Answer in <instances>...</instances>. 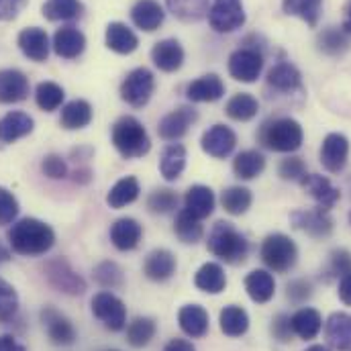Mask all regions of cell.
I'll return each mask as SVG.
<instances>
[{"label":"cell","mask_w":351,"mask_h":351,"mask_svg":"<svg viewBox=\"0 0 351 351\" xmlns=\"http://www.w3.org/2000/svg\"><path fill=\"white\" fill-rule=\"evenodd\" d=\"M8 243L19 256H43L56 243L53 229L39 219H21L8 231Z\"/></svg>","instance_id":"cell-1"},{"label":"cell","mask_w":351,"mask_h":351,"mask_svg":"<svg viewBox=\"0 0 351 351\" xmlns=\"http://www.w3.org/2000/svg\"><path fill=\"white\" fill-rule=\"evenodd\" d=\"M112 145L125 160H137L149 154L152 141L141 121L135 117H121L112 125Z\"/></svg>","instance_id":"cell-2"},{"label":"cell","mask_w":351,"mask_h":351,"mask_svg":"<svg viewBox=\"0 0 351 351\" xmlns=\"http://www.w3.org/2000/svg\"><path fill=\"white\" fill-rule=\"evenodd\" d=\"M208 252L227 263H243L250 254L247 239L227 221H219L208 233Z\"/></svg>","instance_id":"cell-3"},{"label":"cell","mask_w":351,"mask_h":351,"mask_svg":"<svg viewBox=\"0 0 351 351\" xmlns=\"http://www.w3.org/2000/svg\"><path fill=\"white\" fill-rule=\"evenodd\" d=\"M260 141L271 152L292 154V152L300 149V145L304 141V131L298 121H294L290 117H282V119L263 123L262 131H260Z\"/></svg>","instance_id":"cell-4"},{"label":"cell","mask_w":351,"mask_h":351,"mask_svg":"<svg viewBox=\"0 0 351 351\" xmlns=\"http://www.w3.org/2000/svg\"><path fill=\"white\" fill-rule=\"evenodd\" d=\"M262 260L263 263L278 274H284L292 269L298 260V247L296 243L284 235V233H271L263 239L262 243Z\"/></svg>","instance_id":"cell-5"},{"label":"cell","mask_w":351,"mask_h":351,"mask_svg":"<svg viewBox=\"0 0 351 351\" xmlns=\"http://www.w3.org/2000/svg\"><path fill=\"white\" fill-rule=\"evenodd\" d=\"M206 16L208 25L221 35L233 33L245 25V8L241 0H213Z\"/></svg>","instance_id":"cell-6"},{"label":"cell","mask_w":351,"mask_h":351,"mask_svg":"<svg viewBox=\"0 0 351 351\" xmlns=\"http://www.w3.org/2000/svg\"><path fill=\"white\" fill-rule=\"evenodd\" d=\"M263 70V53L258 47L243 45L229 56V74L233 80L252 84L260 78Z\"/></svg>","instance_id":"cell-7"},{"label":"cell","mask_w":351,"mask_h":351,"mask_svg":"<svg viewBox=\"0 0 351 351\" xmlns=\"http://www.w3.org/2000/svg\"><path fill=\"white\" fill-rule=\"evenodd\" d=\"M156 90V78L147 68H135L133 72L127 74V78L121 84V98L133 106V108H143L152 94Z\"/></svg>","instance_id":"cell-8"},{"label":"cell","mask_w":351,"mask_h":351,"mask_svg":"<svg viewBox=\"0 0 351 351\" xmlns=\"http://www.w3.org/2000/svg\"><path fill=\"white\" fill-rule=\"evenodd\" d=\"M92 315L110 331H123L127 327V306L112 292H98L92 298Z\"/></svg>","instance_id":"cell-9"},{"label":"cell","mask_w":351,"mask_h":351,"mask_svg":"<svg viewBox=\"0 0 351 351\" xmlns=\"http://www.w3.org/2000/svg\"><path fill=\"white\" fill-rule=\"evenodd\" d=\"M45 276H47V282L60 292H66L70 296H78V294L86 292L84 278L78 271H74V267L64 258H58V260H51L47 263L45 265Z\"/></svg>","instance_id":"cell-10"},{"label":"cell","mask_w":351,"mask_h":351,"mask_svg":"<svg viewBox=\"0 0 351 351\" xmlns=\"http://www.w3.org/2000/svg\"><path fill=\"white\" fill-rule=\"evenodd\" d=\"M200 145H202V152L208 154L210 158L225 160V158H229L235 152L237 135H235V131L231 127L219 123V125H213L210 129H206L202 133Z\"/></svg>","instance_id":"cell-11"},{"label":"cell","mask_w":351,"mask_h":351,"mask_svg":"<svg viewBox=\"0 0 351 351\" xmlns=\"http://www.w3.org/2000/svg\"><path fill=\"white\" fill-rule=\"evenodd\" d=\"M350 160V139L341 133H329L321 145V164L327 172L339 174Z\"/></svg>","instance_id":"cell-12"},{"label":"cell","mask_w":351,"mask_h":351,"mask_svg":"<svg viewBox=\"0 0 351 351\" xmlns=\"http://www.w3.org/2000/svg\"><path fill=\"white\" fill-rule=\"evenodd\" d=\"M290 223L294 229L304 231L313 239H327L333 233V221L329 213L315 208V210H294L290 215Z\"/></svg>","instance_id":"cell-13"},{"label":"cell","mask_w":351,"mask_h":351,"mask_svg":"<svg viewBox=\"0 0 351 351\" xmlns=\"http://www.w3.org/2000/svg\"><path fill=\"white\" fill-rule=\"evenodd\" d=\"M198 121V112L194 106H178L172 112H168L160 125H158V135L164 141H178L182 139L188 129Z\"/></svg>","instance_id":"cell-14"},{"label":"cell","mask_w":351,"mask_h":351,"mask_svg":"<svg viewBox=\"0 0 351 351\" xmlns=\"http://www.w3.org/2000/svg\"><path fill=\"white\" fill-rule=\"evenodd\" d=\"M41 323L47 331V337L53 346L60 348H68L76 341V329L70 323L68 317H64L60 311H56L53 306H45L41 311Z\"/></svg>","instance_id":"cell-15"},{"label":"cell","mask_w":351,"mask_h":351,"mask_svg":"<svg viewBox=\"0 0 351 351\" xmlns=\"http://www.w3.org/2000/svg\"><path fill=\"white\" fill-rule=\"evenodd\" d=\"M300 186L317 200V208H321L325 213H329L335 206V202L341 198L339 188H335L331 184V180H327L325 176L306 174L300 180Z\"/></svg>","instance_id":"cell-16"},{"label":"cell","mask_w":351,"mask_h":351,"mask_svg":"<svg viewBox=\"0 0 351 351\" xmlns=\"http://www.w3.org/2000/svg\"><path fill=\"white\" fill-rule=\"evenodd\" d=\"M19 47L31 62H45L49 58V37L41 27H27L19 33Z\"/></svg>","instance_id":"cell-17"},{"label":"cell","mask_w":351,"mask_h":351,"mask_svg":"<svg viewBox=\"0 0 351 351\" xmlns=\"http://www.w3.org/2000/svg\"><path fill=\"white\" fill-rule=\"evenodd\" d=\"M53 51L64 60H76L86 49V37L80 29L68 25L56 31L53 35Z\"/></svg>","instance_id":"cell-18"},{"label":"cell","mask_w":351,"mask_h":351,"mask_svg":"<svg viewBox=\"0 0 351 351\" xmlns=\"http://www.w3.org/2000/svg\"><path fill=\"white\" fill-rule=\"evenodd\" d=\"M166 12L158 0H137L131 8V21L137 29L154 33L164 25Z\"/></svg>","instance_id":"cell-19"},{"label":"cell","mask_w":351,"mask_h":351,"mask_svg":"<svg viewBox=\"0 0 351 351\" xmlns=\"http://www.w3.org/2000/svg\"><path fill=\"white\" fill-rule=\"evenodd\" d=\"M143 237V227L131 217L117 219L110 227V241L119 252H131L139 245Z\"/></svg>","instance_id":"cell-20"},{"label":"cell","mask_w":351,"mask_h":351,"mask_svg":"<svg viewBox=\"0 0 351 351\" xmlns=\"http://www.w3.org/2000/svg\"><path fill=\"white\" fill-rule=\"evenodd\" d=\"M29 78L21 70H0V104H14L29 96Z\"/></svg>","instance_id":"cell-21"},{"label":"cell","mask_w":351,"mask_h":351,"mask_svg":"<svg viewBox=\"0 0 351 351\" xmlns=\"http://www.w3.org/2000/svg\"><path fill=\"white\" fill-rule=\"evenodd\" d=\"M184 47L180 45V41L176 39H164V41H158L152 49V62L156 64L158 70L166 72V74H172L178 72L184 64Z\"/></svg>","instance_id":"cell-22"},{"label":"cell","mask_w":351,"mask_h":351,"mask_svg":"<svg viewBox=\"0 0 351 351\" xmlns=\"http://www.w3.org/2000/svg\"><path fill=\"white\" fill-rule=\"evenodd\" d=\"M327 343L337 351H351V315L333 313L325 323Z\"/></svg>","instance_id":"cell-23"},{"label":"cell","mask_w":351,"mask_h":351,"mask_svg":"<svg viewBox=\"0 0 351 351\" xmlns=\"http://www.w3.org/2000/svg\"><path fill=\"white\" fill-rule=\"evenodd\" d=\"M104 41H106V47L119 56H129L139 47V39L133 33V29H129L125 23H119V21L108 23Z\"/></svg>","instance_id":"cell-24"},{"label":"cell","mask_w":351,"mask_h":351,"mask_svg":"<svg viewBox=\"0 0 351 351\" xmlns=\"http://www.w3.org/2000/svg\"><path fill=\"white\" fill-rule=\"evenodd\" d=\"M178 323L188 337L200 339L208 331V313L200 304H186L178 313Z\"/></svg>","instance_id":"cell-25"},{"label":"cell","mask_w":351,"mask_h":351,"mask_svg":"<svg viewBox=\"0 0 351 351\" xmlns=\"http://www.w3.org/2000/svg\"><path fill=\"white\" fill-rule=\"evenodd\" d=\"M223 94H225V84L217 74L200 76L186 88V96L192 102H217L223 98Z\"/></svg>","instance_id":"cell-26"},{"label":"cell","mask_w":351,"mask_h":351,"mask_svg":"<svg viewBox=\"0 0 351 351\" xmlns=\"http://www.w3.org/2000/svg\"><path fill=\"white\" fill-rule=\"evenodd\" d=\"M176 258L168 250H154L143 263V274L152 282H166L176 274Z\"/></svg>","instance_id":"cell-27"},{"label":"cell","mask_w":351,"mask_h":351,"mask_svg":"<svg viewBox=\"0 0 351 351\" xmlns=\"http://www.w3.org/2000/svg\"><path fill=\"white\" fill-rule=\"evenodd\" d=\"M184 204L192 217L196 219H206L213 215L215 210V204H217V198H215V192L208 188V186H202V184H196L192 186L188 192H186V198H184Z\"/></svg>","instance_id":"cell-28"},{"label":"cell","mask_w":351,"mask_h":351,"mask_svg":"<svg viewBox=\"0 0 351 351\" xmlns=\"http://www.w3.org/2000/svg\"><path fill=\"white\" fill-rule=\"evenodd\" d=\"M35 123L27 112L12 110L0 119V143H12L21 137H27L33 131Z\"/></svg>","instance_id":"cell-29"},{"label":"cell","mask_w":351,"mask_h":351,"mask_svg":"<svg viewBox=\"0 0 351 351\" xmlns=\"http://www.w3.org/2000/svg\"><path fill=\"white\" fill-rule=\"evenodd\" d=\"M267 86L276 92H296L302 88L300 70L290 62H280L267 72Z\"/></svg>","instance_id":"cell-30"},{"label":"cell","mask_w":351,"mask_h":351,"mask_svg":"<svg viewBox=\"0 0 351 351\" xmlns=\"http://www.w3.org/2000/svg\"><path fill=\"white\" fill-rule=\"evenodd\" d=\"M245 290L254 302L265 304L274 298L276 280L267 269H254L245 276Z\"/></svg>","instance_id":"cell-31"},{"label":"cell","mask_w":351,"mask_h":351,"mask_svg":"<svg viewBox=\"0 0 351 351\" xmlns=\"http://www.w3.org/2000/svg\"><path fill=\"white\" fill-rule=\"evenodd\" d=\"M194 284L198 290L206 294H221L227 286V276H225L223 265L215 262L202 263L194 276Z\"/></svg>","instance_id":"cell-32"},{"label":"cell","mask_w":351,"mask_h":351,"mask_svg":"<svg viewBox=\"0 0 351 351\" xmlns=\"http://www.w3.org/2000/svg\"><path fill=\"white\" fill-rule=\"evenodd\" d=\"M290 321H292L294 335H298L304 341L315 339L323 329V317H321V313L317 308H308V306L300 308L290 317Z\"/></svg>","instance_id":"cell-33"},{"label":"cell","mask_w":351,"mask_h":351,"mask_svg":"<svg viewBox=\"0 0 351 351\" xmlns=\"http://www.w3.org/2000/svg\"><path fill=\"white\" fill-rule=\"evenodd\" d=\"M141 186L135 176H125L121 178L106 194V204L110 208H123L127 204H133L139 198Z\"/></svg>","instance_id":"cell-34"},{"label":"cell","mask_w":351,"mask_h":351,"mask_svg":"<svg viewBox=\"0 0 351 351\" xmlns=\"http://www.w3.org/2000/svg\"><path fill=\"white\" fill-rule=\"evenodd\" d=\"M219 325L227 337H241L250 329V315L245 313V308H241L237 304H229L221 311Z\"/></svg>","instance_id":"cell-35"},{"label":"cell","mask_w":351,"mask_h":351,"mask_svg":"<svg viewBox=\"0 0 351 351\" xmlns=\"http://www.w3.org/2000/svg\"><path fill=\"white\" fill-rule=\"evenodd\" d=\"M92 121V106L88 100L76 98L72 102H68L62 108V119L60 125L68 131H76V129H84Z\"/></svg>","instance_id":"cell-36"},{"label":"cell","mask_w":351,"mask_h":351,"mask_svg":"<svg viewBox=\"0 0 351 351\" xmlns=\"http://www.w3.org/2000/svg\"><path fill=\"white\" fill-rule=\"evenodd\" d=\"M350 33H346L343 29H337V27H327L317 37L319 51L325 56H331V58L343 56L350 49Z\"/></svg>","instance_id":"cell-37"},{"label":"cell","mask_w":351,"mask_h":351,"mask_svg":"<svg viewBox=\"0 0 351 351\" xmlns=\"http://www.w3.org/2000/svg\"><path fill=\"white\" fill-rule=\"evenodd\" d=\"M186 168V147L182 143H170L164 147L162 152V160H160V172L168 180L174 182L178 180Z\"/></svg>","instance_id":"cell-38"},{"label":"cell","mask_w":351,"mask_h":351,"mask_svg":"<svg viewBox=\"0 0 351 351\" xmlns=\"http://www.w3.org/2000/svg\"><path fill=\"white\" fill-rule=\"evenodd\" d=\"M260 110V102L256 96L247 94V92H239L235 96L229 98V102L225 104V112L229 119L233 121H239V123H245V121H252Z\"/></svg>","instance_id":"cell-39"},{"label":"cell","mask_w":351,"mask_h":351,"mask_svg":"<svg viewBox=\"0 0 351 351\" xmlns=\"http://www.w3.org/2000/svg\"><path fill=\"white\" fill-rule=\"evenodd\" d=\"M166 6L184 23H196L208 14V0H166Z\"/></svg>","instance_id":"cell-40"},{"label":"cell","mask_w":351,"mask_h":351,"mask_svg":"<svg viewBox=\"0 0 351 351\" xmlns=\"http://www.w3.org/2000/svg\"><path fill=\"white\" fill-rule=\"evenodd\" d=\"M41 12L47 21H74L82 16L84 4L80 0H47Z\"/></svg>","instance_id":"cell-41"},{"label":"cell","mask_w":351,"mask_h":351,"mask_svg":"<svg viewBox=\"0 0 351 351\" xmlns=\"http://www.w3.org/2000/svg\"><path fill=\"white\" fill-rule=\"evenodd\" d=\"M282 8L286 14L298 16L306 25L317 27L323 10V0H282Z\"/></svg>","instance_id":"cell-42"},{"label":"cell","mask_w":351,"mask_h":351,"mask_svg":"<svg viewBox=\"0 0 351 351\" xmlns=\"http://www.w3.org/2000/svg\"><path fill=\"white\" fill-rule=\"evenodd\" d=\"M265 170V158L256 149H247L241 152L235 160H233V172L241 180H254Z\"/></svg>","instance_id":"cell-43"},{"label":"cell","mask_w":351,"mask_h":351,"mask_svg":"<svg viewBox=\"0 0 351 351\" xmlns=\"http://www.w3.org/2000/svg\"><path fill=\"white\" fill-rule=\"evenodd\" d=\"M252 202H254V196H252V192H250L247 188H243V186H231V188L223 190V194H221V204H223V208H225L229 215H233V217L245 215V213L250 210Z\"/></svg>","instance_id":"cell-44"},{"label":"cell","mask_w":351,"mask_h":351,"mask_svg":"<svg viewBox=\"0 0 351 351\" xmlns=\"http://www.w3.org/2000/svg\"><path fill=\"white\" fill-rule=\"evenodd\" d=\"M156 321L149 317H137L129 323L127 327V341L133 348H145L152 343V339L156 337Z\"/></svg>","instance_id":"cell-45"},{"label":"cell","mask_w":351,"mask_h":351,"mask_svg":"<svg viewBox=\"0 0 351 351\" xmlns=\"http://www.w3.org/2000/svg\"><path fill=\"white\" fill-rule=\"evenodd\" d=\"M174 233L182 243H188L190 245V243H196V241L202 239L204 229L200 225V219L192 217L188 210H180L178 217H176Z\"/></svg>","instance_id":"cell-46"},{"label":"cell","mask_w":351,"mask_h":351,"mask_svg":"<svg viewBox=\"0 0 351 351\" xmlns=\"http://www.w3.org/2000/svg\"><path fill=\"white\" fill-rule=\"evenodd\" d=\"M66 98V92L64 88L56 82H39L35 88V102L41 110L45 112H53L62 106Z\"/></svg>","instance_id":"cell-47"},{"label":"cell","mask_w":351,"mask_h":351,"mask_svg":"<svg viewBox=\"0 0 351 351\" xmlns=\"http://www.w3.org/2000/svg\"><path fill=\"white\" fill-rule=\"evenodd\" d=\"M178 206V194L170 188L154 190L147 198V208L156 215H168Z\"/></svg>","instance_id":"cell-48"},{"label":"cell","mask_w":351,"mask_h":351,"mask_svg":"<svg viewBox=\"0 0 351 351\" xmlns=\"http://www.w3.org/2000/svg\"><path fill=\"white\" fill-rule=\"evenodd\" d=\"M94 278L104 288H119L123 284V269L114 262H102L94 267Z\"/></svg>","instance_id":"cell-49"},{"label":"cell","mask_w":351,"mask_h":351,"mask_svg":"<svg viewBox=\"0 0 351 351\" xmlns=\"http://www.w3.org/2000/svg\"><path fill=\"white\" fill-rule=\"evenodd\" d=\"M19 308V296L14 292V288L0 278V321L6 323L16 315Z\"/></svg>","instance_id":"cell-50"},{"label":"cell","mask_w":351,"mask_h":351,"mask_svg":"<svg viewBox=\"0 0 351 351\" xmlns=\"http://www.w3.org/2000/svg\"><path fill=\"white\" fill-rule=\"evenodd\" d=\"M19 217V200L14 194L0 186V225H10Z\"/></svg>","instance_id":"cell-51"},{"label":"cell","mask_w":351,"mask_h":351,"mask_svg":"<svg viewBox=\"0 0 351 351\" xmlns=\"http://www.w3.org/2000/svg\"><path fill=\"white\" fill-rule=\"evenodd\" d=\"M278 174L282 180H290V182H300L306 176V166L300 158H286L282 160Z\"/></svg>","instance_id":"cell-52"},{"label":"cell","mask_w":351,"mask_h":351,"mask_svg":"<svg viewBox=\"0 0 351 351\" xmlns=\"http://www.w3.org/2000/svg\"><path fill=\"white\" fill-rule=\"evenodd\" d=\"M41 172L47 176V178H51V180H64L68 176V164L64 162V158L51 154V156L43 158Z\"/></svg>","instance_id":"cell-53"},{"label":"cell","mask_w":351,"mask_h":351,"mask_svg":"<svg viewBox=\"0 0 351 351\" xmlns=\"http://www.w3.org/2000/svg\"><path fill=\"white\" fill-rule=\"evenodd\" d=\"M329 274L331 276H348L351 274V254L348 250H335L329 260Z\"/></svg>","instance_id":"cell-54"},{"label":"cell","mask_w":351,"mask_h":351,"mask_svg":"<svg viewBox=\"0 0 351 351\" xmlns=\"http://www.w3.org/2000/svg\"><path fill=\"white\" fill-rule=\"evenodd\" d=\"M286 296L292 300V302H304L313 296V284L308 280H292L288 286H286Z\"/></svg>","instance_id":"cell-55"},{"label":"cell","mask_w":351,"mask_h":351,"mask_svg":"<svg viewBox=\"0 0 351 351\" xmlns=\"http://www.w3.org/2000/svg\"><path fill=\"white\" fill-rule=\"evenodd\" d=\"M292 321H290V317L288 315H278L274 321H271V335L278 339V341H282V343H288L290 341V337H292Z\"/></svg>","instance_id":"cell-56"},{"label":"cell","mask_w":351,"mask_h":351,"mask_svg":"<svg viewBox=\"0 0 351 351\" xmlns=\"http://www.w3.org/2000/svg\"><path fill=\"white\" fill-rule=\"evenodd\" d=\"M29 0H0V21H12L27 6Z\"/></svg>","instance_id":"cell-57"},{"label":"cell","mask_w":351,"mask_h":351,"mask_svg":"<svg viewBox=\"0 0 351 351\" xmlns=\"http://www.w3.org/2000/svg\"><path fill=\"white\" fill-rule=\"evenodd\" d=\"M339 298L343 304L351 306V274L343 276L341 282H339Z\"/></svg>","instance_id":"cell-58"},{"label":"cell","mask_w":351,"mask_h":351,"mask_svg":"<svg viewBox=\"0 0 351 351\" xmlns=\"http://www.w3.org/2000/svg\"><path fill=\"white\" fill-rule=\"evenodd\" d=\"M164 351H196V348L190 343V341H186V339H172L166 348H164Z\"/></svg>","instance_id":"cell-59"},{"label":"cell","mask_w":351,"mask_h":351,"mask_svg":"<svg viewBox=\"0 0 351 351\" xmlns=\"http://www.w3.org/2000/svg\"><path fill=\"white\" fill-rule=\"evenodd\" d=\"M0 351H27L21 343H16L14 337L10 335H2L0 337Z\"/></svg>","instance_id":"cell-60"},{"label":"cell","mask_w":351,"mask_h":351,"mask_svg":"<svg viewBox=\"0 0 351 351\" xmlns=\"http://www.w3.org/2000/svg\"><path fill=\"white\" fill-rule=\"evenodd\" d=\"M341 29L351 35V0L346 4V21H343V27Z\"/></svg>","instance_id":"cell-61"},{"label":"cell","mask_w":351,"mask_h":351,"mask_svg":"<svg viewBox=\"0 0 351 351\" xmlns=\"http://www.w3.org/2000/svg\"><path fill=\"white\" fill-rule=\"evenodd\" d=\"M8 258H10V254H8V250L0 243V263L8 262Z\"/></svg>","instance_id":"cell-62"},{"label":"cell","mask_w":351,"mask_h":351,"mask_svg":"<svg viewBox=\"0 0 351 351\" xmlns=\"http://www.w3.org/2000/svg\"><path fill=\"white\" fill-rule=\"evenodd\" d=\"M306 351H331L327 346H311Z\"/></svg>","instance_id":"cell-63"}]
</instances>
